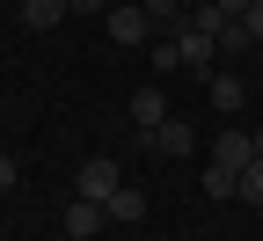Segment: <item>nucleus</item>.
I'll return each instance as SVG.
<instances>
[{"label": "nucleus", "mask_w": 263, "mask_h": 241, "mask_svg": "<svg viewBox=\"0 0 263 241\" xmlns=\"http://www.w3.org/2000/svg\"><path fill=\"white\" fill-rule=\"evenodd\" d=\"M212 44H219V51H227V59H241V51H249V44H256V37H249V22H241V15H234V22H219V29H212Z\"/></svg>", "instance_id": "f8f14e48"}, {"label": "nucleus", "mask_w": 263, "mask_h": 241, "mask_svg": "<svg viewBox=\"0 0 263 241\" xmlns=\"http://www.w3.org/2000/svg\"><path fill=\"white\" fill-rule=\"evenodd\" d=\"M241 205H263V154L241 168Z\"/></svg>", "instance_id": "4468645a"}, {"label": "nucleus", "mask_w": 263, "mask_h": 241, "mask_svg": "<svg viewBox=\"0 0 263 241\" xmlns=\"http://www.w3.org/2000/svg\"><path fill=\"white\" fill-rule=\"evenodd\" d=\"M212 161H219V168H249V161H256V139H249L241 124H227V132H219V154H212Z\"/></svg>", "instance_id": "423d86ee"}, {"label": "nucleus", "mask_w": 263, "mask_h": 241, "mask_svg": "<svg viewBox=\"0 0 263 241\" xmlns=\"http://www.w3.org/2000/svg\"><path fill=\"white\" fill-rule=\"evenodd\" d=\"M66 8H73V15H103V0H66Z\"/></svg>", "instance_id": "a211bd4d"}, {"label": "nucleus", "mask_w": 263, "mask_h": 241, "mask_svg": "<svg viewBox=\"0 0 263 241\" xmlns=\"http://www.w3.org/2000/svg\"><path fill=\"white\" fill-rule=\"evenodd\" d=\"M66 15H73L66 0H22V29H59Z\"/></svg>", "instance_id": "1a4fd4ad"}, {"label": "nucleus", "mask_w": 263, "mask_h": 241, "mask_svg": "<svg viewBox=\"0 0 263 241\" xmlns=\"http://www.w3.org/2000/svg\"><path fill=\"white\" fill-rule=\"evenodd\" d=\"M205 95H212V110H219V117H241V110H249V81H241V73H212Z\"/></svg>", "instance_id": "20e7f679"}, {"label": "nucleus", "mask_w": 263, "mask_h": 241, "mask_svg": "<svg viewBox=\"0 0 263 241\" xmlns=\"http://www.w3.org/2000/svg\"><path fill=\"white\" fill-rule=\"evenodd\" d=\"M212 8H219V15H249L256 0H212Z\"/></svg>", "instance_id": "f3484780"}, {"label": "nucleus", "mask_w": 263, "mask_h": 241, "mask_svg": "<svg viewBox=\"0 0 263 241\" xmlns=\"http://www.w3.org/2000/svg\"><path fill=\"white\" fill-rule=\"evenodd\" d=\"M161 117H168V102H161V88H139V95H132V124H139V132H154Z\"/></svg>", "instance_id": "9d476101"}, {"label": "nucleus", "mask_w": 263, "mask_h": 241, "mask_svg": "<svg viewBox=\"0 0 263 241\" xmlns=\"http://www.w3.org/2000/svg\"><path fill=\"white\" fill-rule=\"evenodd\" d=\"M249 139H256V154H263V124H256V132H249Z\"/></svg>", "instance_id": "6ab92c4d"}, {"label": "nucleus", "mask_w": 263, "mask_h": 241, "mask_svg": "<svg viewBox=\"0 0 263 241\" xmlns=\"http://www.w3.org/2000/svg\"><path fill=\"white\" fill-rule=\"evenodd\" d=\"M103 219H110V205H95V197L66 205V234H103Z\"/></svg>", "instance_id": "0eeeda50"}, {"label": "nucleus", "mask_w": 263, "mask_h": 241, "mask_svg": "<svg viewBox=\"0 0 263 241\" xmlns=\"http://www.w3.org/2000/svg\"><path fill=\"white\" fill-rule=\"evenodd\" d=\"M176 51H183V66H212V59H219V44H212L190 15H183V29H176Z\"/></svg>", "instance_id": "39448f33"}, {"label": "nucleus", "mask_w": 263, "mask_h": 241, "mask_svg": "<svg viewBox=\"0 0 263 241\" xmlns=\"http://www.w3.org/2000/svg\"><path fill=\"white\" fill-rule=\"evenodd\" d=\"M110 219H117V227H139V219H146V190H139V183H117Z\"/></svg>", "instance_id": "6e6552de"}, {"label": "nucleus", "mask_w": 263, "mask_h": 241, "mask_svg": "<svg viewBox=\"0 0 263 241\" xmlns=\"http://www.w3.org/2000/svg\"><path fill=\"white\" fill-rule=\"evenodd\" d=\"M139 8L154 15V29H161V37H176V29H183V15H190L183 0H139Z\"/></svg>", "instance_id": "9b49d317"}, {"label": "nucleus", "mask_w": 263, "mask_h": 241, "mask_svg": "<svg viewBox=\"0 0 263 241\" xmlns=\"http://www.w3.org/2000/svg\"><path fill=\"white\" fill-rule=\"evenodd\" d=\"M117 161H81V176H73V197H95V205H110L117 197Z\"/></svg>", "instance_id": "7ed1b4c3"}, {"label": "nucleus", "mask_w": 263, "mask_h": 241, "mask_svg": "<svg viewBox=\"0 0 263 241\" xmlns=\"http://www.w3.org/2000/svg\"><path fill=\"white\" fill-rule=\"evenodd\" d=\"M168 241H183V234H168Z\"/></svg>", "instance_id": "aec40b11"}, {"label": "nucleus", "mask_w": 263, "mask_h": 241, "mask_svg": "<svg viewBox=\"0 0 263 241\" xmlns=\"http://www.w3.org/2000/svg\"><path fill=\"white\" fill-rule=\"evenodd\" d=\"M205 197H241V168H205Z\"/></svg>", "instance_id": "ddd939ff"}, {"label": "nucleus", "mask_w": 263, "mask_h": 241, "mask_svg": "<svg viewBox=\"0 0 263 241\" xmlns=\"http://www.w3.org/2000/svg\"><path fill=\"white\" fill-rule=\"evenodd\" d=\"M0 8H8V0H0Z\"/></svg>", "instance_id": "412c9836"}, {"label": "nucleus", "mask_w": 263, "mask_h": 241, "mask_svg": "<svg viewBox=\"0 0 263 241\" xmlns=\"http://www.w3.org/2000/svg\"><path fill=\"white\" fill-rule=\"evenodd\" d=\"M22 183V168H15V154H0V190H15Z\"/></svg>", "instance_id": "2eb2a0df"}, {"label": "nucleus", "mask_w": 263, "mask_h": 241, "mask_svg": "<svg viewBox=\"0 0 263 241\" xmlns=\"http://www.w3.org/2000/svg\"><path fill=\"white\" fill-rule=\"evenodd\" d=\"M139 139H146V146H154V154H168V161H183V154H190V146H197V132H190V124H183V117H176V110H168V117H161V124H154V132H139Z\"/></svg>", "instance_id": "f03ea898"}, {"label": "nucleus", "mask_w": 263, "mask_h": 241, "mask_svg": "<svg viewBox=\"0 0 263 241\" xmlns=\"http://www.w3.org/2000/svg\"><path fill=\"white\" fill-rule=\"evenodd\" d=\"M241 22H249V37H256V44H263V0H256V8H249V15H241Z\"/></svg>", "instance_id": "dca6fc26"}, {"label": "nucleus", "mask_w": 263, "mask_h": 241, "mask_svg": "<svg viewBox=\"0 0 263 241\" xmlns=\"http://www.w3.org/2000/svg\"><path fill=\"white\" fill-rule=\"evenodd\" d=\"M110 44H124V51L154 44V15L139 8V0H124V8H110Z\"/></svg>", "instance_id": "f257e3e1"}]
</instances>
